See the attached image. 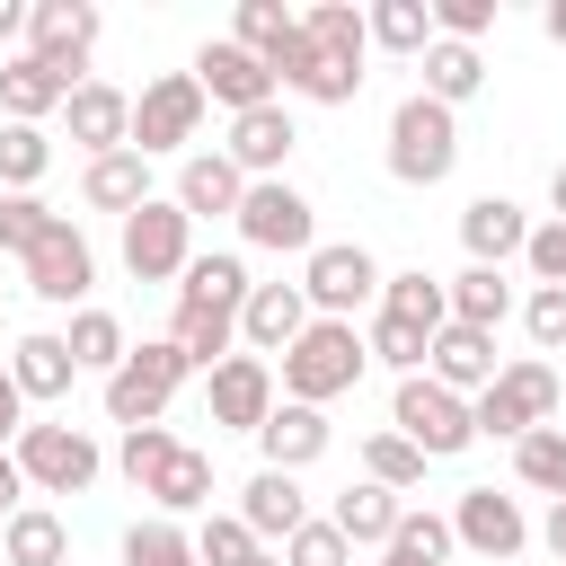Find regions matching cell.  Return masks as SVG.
<instances>
[{
	"label": "cell",
	"instance_id": "f5cc1de1",
	"mask_svg": "<svg viewBox=\"0 0 566 566\" xmlns=\"http://www.w3.org/2000/svg\"><path fill=\"white\" fill-rule=\"evenodd\" d=\"M539 539H548V557H557V566H566V495H557V504H548V522H539Z\"/></svg>",
	"mask_w": 566,
	"mask_h": 566
},
{
	"label": "cell",
	"instance_id": "816d5d0a",
	"mask_svg": "<svg viewBox=\"0 0 566 566\" xmlns=\"http://www.w3.org/2000/svg\"><path fill=\"white\" fill-rule=\"evenodd\" d=\"M522 256H531V274H539V283H557V292H566V221L531 230V239H522Z\"/></svg>",
	"mask_w": 566,
	"mask_h": 566
},
{
	"label": "cell",
	"instance_id": "f1b7e54d",
	"mask_svg": "<svg viewBox=\"0 0 566 566\" xmlns=\"http://www.w3.org/2000/svg\"><path fill=\"white\" fill-rule=\"evenodd\" d=\"M9 380H18V398H62L71 389V345L62 336H18L9 345Z\"/></svg>",
	"mask_w": 566,
	"mask_h": 566
},
{
	"label": "cell",
	"instance_id": "8fae6325",
	"mask_svg": "<svg viewBox=\"0 0 566 566\" xmlns=\"http://www.w3.org/2000/svg\"><path fill=\"white\" fill-rule=\"evenodd\" d=\"M195 88H203V97H221L230 115H248V106H274V71H265L248 44H230V35H212V44L195 53Z\"/></svg>",
	"mask_w": 566,
	"mask_h": 566
},
{
	"label": "cell",
	"instance_id": "277c9868",
	"mask_svg": "<svg viewBox=\"0 0 566 566\" xmlns=\"http://www.w3.org/2000/svg\"><path fill=\"white\" fill-rule=\"evenodd\" d=\"M186 371H195V363H186L168 336H159V345H133V354L106 371V416H115V424H159V407L177 398Z\"/></svg>",
	"mask_w": 566,
	"mask_h": 566
},
{
	"label": "cell",
	"instance_id": "836d02e7",
	"mask_svg": "<svg viewBox=\"0 0 566 566\" xmlns=\"http://www.w3.org/2000/svg\"><path fill=\"white\" fill-rule=\"evenodd\" d=\"M62 345H71V371H115V363L133 354V345H124V327H115L106 310H80Z\"/></svg>",
	"mask_w": 566,
	"mask_h": 566
},
{
	"label": "cell",
	"instance_id": "6f0895ef",
	"mask_svg": "<svg viewBox=\"0 0 566 566\" xmlns=\"http://www.w3.org/2000/svg\"><path fill=\"white\" fill-rule=\"evenodd\" d=\"M548 203H557V221H566V159H557V177H548Z\"/></svg>",
	"mask_w": 566,
	"mask_h": 566
},
{
	"label": "cell",
	"instance_id": "7c38bea8",
	"mask_svg": "<svg viewBox=\"0 0 566 566\" xmlns=\"http://www.w3.org/2000/svg\"><path fill=\"white\" fill-rule=\"evenodd\" d=\"M380 292V265L354 248V239H336V248H310V274H301V301H318L327 318H345V310H363Z\"/></svg>",
	"mask_w": 566,
	"mask_h": 566
},
{
	"label": "cell",
	"instance_id": "db71d44e",
	"mask_svg": "<svg viewBox=\"0 0 566 566\" xmlns=\"http://www.w3.org/2000/svg\"><path fill=\"white\" fill-rule=\"evenodd\" d=\"M18 407H27V398H18V380H9V371H0V442H9V433H18Z\"/></svg>",
	"mask_w": 566,
	"mask_h": 566
},
{
	"label": "cell",
	"instance_id": "603a6c76",
	"mask_svg": "<svg viewBox=\"0 0 566 566\" xmlns=\"http://www.w3.org/2000/svg\"><path fill=\"white\" fill-rule=\"evenodd\" d=\"M460 239H469V256H478V265H504V256H522L531 221H522V203H504V195H478V203L460 212Z\"/></svg>",
	"mask_w": 566,
	"mask_h": 566
},
{
	"label": "cell",
	"instance_id": "ee69618b",
	"mask_svg": "<svg viewBox=\"0 0 566 566\" xmlns=\"http://www.w3.org/2000/svg\"><path fill=\"white\" fill-rule=\"evenodd\" d=\"M265 548H256V531L248 522H203V539H195V566H256Z\"/></svg>",
	"mask_w": 566,
	"mask_h": 566
},
{
	"label": "cell",
	"instance_id": "7402d4cb",
	"mask_svg": "<svg viewBox=\"0 0 566 566\" xmlns=\"http://www.w3.org/2000/svg\"><path fill=\"white\" fill-rule=\"evenodd\" d=\"M256 442H265V469H283V478H292V469H310V460L327 451V416H318V407H292V398H283V407H274V416L256 424Z\"/></svg>",
	"mask_w": 566,
	"mask_h": 566
},
{
	"label": "cell",
	"instance_id": "9f6ffc18",
	"mask_svg": "<svg viewBox=\"0 0 566 566\" xmlns=\"http://www.w3.org/2000/svg\"><path fill=\"white\" fill-rule=\"evenodd\" d=\"M0 35H27V9L18 0H0Z\"/></svg>",
	"mask_w": 566,
	"mask_h": 566
},
{
	"label": "cell",
	"instance_id": "680465c9",
	"mask_svg": "<svg viewBox=\"0 0 566 566\" xmlns=\"http://www.w3.org/2000/svg\"><path fill=\"white\" fill-rule=\"evenodd\" d=\"M548 35H557V44H566V0H548Z\"/></svg>",
	"mask_w": 566,
	"mask_h": 566
},
{
	"label": "cell",
	"instance_id": "4fadbf2b",
	"mask_svg": "<svg viewBox=\"0 0 566 566\" xmlns=\"http://www.w3.org/2000/svg\"><path fill=\"white\" fill-rule=\"evenodd\" d=\"M283 88H301V97H318V106H345L354 88H363V71L354 62H336V53H318L310 35H301V18H292V35L274 44V62H265Z\"/></svg>",
	"mask_w": 566,
	"mask_h": 566
},
{
	"label": "cell",
	"instance_id": "d4e9b609",
	"mask_svg": "<svg viewBox=\"0 0 566 566\" xmlns=\"http://www.w3.org/2000/svg\"><path fill=\"white\" fill-rule=\"evenodd\" d=\"M239 195H248V177L221 159V150H195L186 168H177V212L195 221V212H239Z\"/></svg>",
	"mask_w": 566,
	"mask_h": 566
},
{
	"label": "cell",
	"instance_id": "9a60e30c",
	"mask_svg": "<svg viewBox=\"0 0 566 566\" xmlns=\"http://www.w3.org/2000/svg\"><path fill=\"white\" fill-rule=\"evenodd\" d=\"M27 283H35V301H80L88 283H97V256H88V239L53 212V230L27 248Z\"/></svg>",
	"mask_w": 566,
	"mask_h": 566
},
{
	"label": "cell",
	"instance_id": "ab89813d",
	"mask_svg": "<svg viewBox=\"0 0 566 566\" xmlns=\"http://www.w3.org/2000/svg\"><path fill=\"white\" fill-rule=\"evenodd\" d=\"M371 486H389V495H407V486H424V451L416 442H398V433H371Z\"/></svg>",
	"mask_w": 566,
	"mask_h": 566
},
{
	"label": "cell",
	"instance_id": "c3c4849f",
	"mask_svg": "<svg viewBox=\"0 0 566 566\" xmlns=\"http://www.w3.org/2000/svg\"><path fill=\"white\" fill-rule=\"evenodd\" d=\"M44 230H53V212H44L35 195H0V248H18V256H27Z\"/></svg>",
	"mask_w": 566,
	"mask_h": 566
},
{
	"label": "cell",
	"instance_id": "ba28073f",
	"mask_svg": "<svg viewBox=\"0 0 566 566\" xmlns=\"http://www.w3.org/2000/svg\"><path fill=\"white\" fill-rule=\"evenodd\" d=\"M195 124H203V88H195V71H168V80H150L142 97H133V142L124 150H177V142H195Z\"/></svg>",
	"mask_w": 566,
	"mask_h": 566
},
{
	"label": "cell",
	"instance_id": "ac0fdd59",
	"mask_svg": "<svg viewBox=\"0 0 566 566\" xmlns=\"http://www.w3.org/2000/svg\"><path fill=\"white\" fill-rule=\"evenodd\" d=\"M310 327V301L301 283H248V310H239V336L256 354H292V336Z\"/></svg>",
	"mask_w": 566,
	"mask_h": 566
},
{
	"label": "cell",
	"instance_id": "5bb4252c",
	"mask_svg": "<svg viewBox=\"0 0 566 566\" xmlns=\"http://www.w3.org/2000/svg\"><path fill=\"white\" fill-rule=\"evenodd\" d=\"M239 239L248 248H318V221H310V203L292 195V186H248L239 195Z\"/></svg>",
	"mask_w": 566,
	"mask_h": 566
},
{
	"label": "cell",
	"instance_id": "91938a15",
	"mask_svg": "<svg viewBox=\"0 0 566 566\" xmlns=\"http://www.w3.org/2000/svg\"><path fill=\"white\" fill-rule=\"evenodd\" d=\"M256 566H283V557H256Z\"/></svg>",
	"mask_w": 566,
	"mask_h": 566
},
{
	"label": "cell",
	"instance_id": "f6af8a7d",
	"mask_svg": "<svg viewBox=\"0 0 566 566\" xmlns=\"http://www.w3.org/2000/svg\"><path fill=\"white\" fill-rule=\"evenodd\" d=\"M522 327H531V345H539V354H566V292H557V283H539V292L522 301Z\"/></svg>",
	"mask_w": 566,
	"mask_h": 566
},
{
	"label": "cell",
	"instance_id": "681fc988",
	"mask_svg": "<svg viewBox=\"0 0 566 566\" xmlns=\"http://www.w3.org/2000/svg\"><path fill=\"white\" fill-rule=\"evenodd\" d=\"M283 566H345V531L336 522H301L283 539Z\"/></svg>",
	"mask_w": 566,
	"mask_h": 566
},
{
	"label": "cell",
	"instance_id": "9c48e42d",
	"mask_svg": "<svg viewBox=\"0 0 566 566\" xmlns=\"http://www.w3.org/2000/svg\"><path fill=\"white\" fill-rule=\"evenodd\" d=\"M27 53H35L53 80H71V71L97 53V9H88V0H44V9H27Z\"/></svg>",
	"mask_w": 566,
	"mask_h": 566
},
{
	"label": "cell",
	"instance_id": "4dcf8cb0",
	"mask_svg": "<svg viewBox=\"0 0 566 566\" xmlns=\"http://www.w3.org/2000/svg\"><path fill=\"white\" fill-rule=\"evenodd\" d=\"M62 557H71V531H62L53 504L9 513V566H62Z\"/></svg>",
	"mask_w": 566,
	"mask_h": 566
},
{
	"label": "cell",
	"instance_id": "b9f144b4",
	"mask_svg": "<svg viewBox=\"0 0 566 566\" xmlns=\"http://www.w3.org/2000/svg\"><path fill=\"white\" fill-rule=\"evenodd\" d=\"M292 35V18H283V0H239V35L230 44H248L256 62H274V44Z\"/></svg>",
	"mask_w": 566,
	"mask_h": 566
},
{
	"label": "cell",
	"instance_id": "bcb514c9",
	"mask_svg": "<svg viewBox=\"0 0 566 566\" xmlns=\"http://www.w3.org/2000/svg\"><path fill=\"white\" fill-rule=\"evenodd\" d=\"M424 345H433V336H424V327H407V318H380V327H371V345H363V354H380V363H389V371H416V363H424Z\"/></svg>",
	"mask_w": 566,
	"mask_h": 566
},
{
	"label": "cell",
	"instance_id": "f907efd6",
	"mask_svg": "<svg viewBox=\"0 0 566 566\" xmlns=\"http://www.w3.org/2000/svg\"><path fill=\"white\" fill-rule=\"evenodd\" d=\"M433 27H442V44H469L495 27V0H433Z\"/></svg>",
	"mask_w": 566,
	"mask_h": 566
},
{
	"label": "cell",
	"instance_id": "52a82bcc",
	"mask_svg": "<svg viewBox=\"0 0 566 566\" xmlns=\"http://www.w3.org/2000/svg\"><path fill=\"white\" fill-rule=\"evenodd\" d=\"M18 478L44 495H80L97 478V442L80 424H18Z\"/></svg>",
	"mask_w": 566,
	"mask_h": 566
},
{
	"label": "cell",
	"instance_id": "7dc6e473",
	"mask_svg": "<svg viewBox=\"0 0 566 566\" xmlns=\"http://www.w3.org/2000/svg\"><path fill=\"white\" fill-rule=\"evenodd\" d=\"M168 451H177V442H168L159 424H133V433H124V478H133V486L150 495V478L168 469Z\"/></svg>",
	"mask_w": 566,
	"mask_h": 566
},
{
	"label": "cell",
	"instance_id": "1f68e13d",
	"mask_svg": "<svg viewBox=\"0 0 566 566\" xmlns=\"http://www.w3.org/2000/svg\"><path fill=\"white\" fill-rule=\"evenodd\" d=\"M301 35H310L318 53H336V62H354V71H363V44H371V27H363V9H354V0H318V9L301 18Z\"/></svg>",
	"mask_w": 566,
	"mask_h": 566
},
{
	"label": "cell",
	"instance_id": "3957f363",
	"mask_svg": "<svg viewBox=\"0 0 566 566\" xmlns=\"http://www.w3.org/2000/svg\"><path fill=\"white\" fill-rule=\"evenodd\" d=\"M451 159H460V124H451V106H433L424 88L398 97V115H389V177H398V186H442Z\"/></svg>",
	"mask_w": 566,
	"mask_h": 566
},
{
	"label": "cell",
	"instance_id": "ffe728a7",
	"mask_svg": "<svg viewBox=\"0 0 566 566\" xmlns=\"http://www.w3.org/2000/svg\"><path fill=\"white\" fill-rule=\"evenodd\" d=\"M274 416V371L256 363V354H230L221 371H212V424H239V433H256Z\"/></svg>",
	"mask_w": 566,
	"mask_h": 566
},
{
	"label": "cell",
	"instance_id": "4316f807",
	"mask_svg": "<svg viewBox=\"0 0 566 566\" xmlns=\"http://www.w3.org/2000/svg\"><path fill=\"white\" fill-rule=\"evenodd\" d=\"M71 88H80V80H53L35 53H18V62L0 71V106H9V124H35V115H53Z\"/></svg>",
	"mask_w": 566,
	"mask_h": 566
},
{
	"label": "cell",
	"instance_id": "e575fe53",
	"mask_svg": "<svg viewBox=\"0 0 566 566\" xmlns=\"http://www.w3.org/2000/svg\"><path fill=\"white\" fill-rule=\"evenodd\" d=\"M150 495H159L168 513H195V504H212V460L177 442V451H168V469L150 478Z\"/></svg>",
	"mask_w": 566,
	"mask_h": 566
},
{
	"label": "cell",
	"instance_id": "8d00e7d4",
	"mask_svg": "<svg viewBox=\"0 0 566 566\" xmlns=\"http://www.w3.org/2000/svg\"><path fill=\"white\" fill-rule=\"evenodd\" d=\"M442 557H451V522H442V513H398L380 566H442Z\"/></svg>",
	"mask_w": 566,
	"mask_h": 566
},
{
	"label": "cell",
	"instance_id": "74e56055",
	"mask_svg": "<svg viewBox=\"0 0 566 566\" xmlns=\"http://www.w3.org/2000/svg\"><path fill=\"white\" fill-rule=\"evenodd\" d=\"M363 27H371V44H389V53H424V44H433V9H424V0H380Z\"/></svg>",
	"mask_w": 566,
	"mask_h": 566
},
{
	"label": "cell",
	"instance_id": "60d3db41",
	"mask_svg": "<svg viewBox=\"0 0 566 566\" xmlns=\"http://www.w3.org/2000/svg\"><path fill=\"white\" fill-rule=\"evenodd\" d=\"M124 566H195V539H186L177 522H142V531L124 539Z\"/></svg>",
	"mask_w": 566,
	"mask_h": 566
},
{
	"label": "cell",
	"instance_id": "d6986e66",
	"mask_svg": "<svg viewBox=\"0 0 566 566\" xmlns=\"http://www.w3.org/2000/svg\"><path fill=\"white\" fill-rule=\"evenodd\" d=\"M424 380H442L451 398L460 389H486L495 380V336H478V327H433V345H424Z\"/></svg>",
	"mask_w": 566,
	"mask_h": 566
},
{
	"label": "cell",
	"instance_id": "44dd1931",
	"mask_svg": "<svg viewBox=\"0 0 566 566\" xmlns=\"http://www.w3.org/2000/svg\"><path fill=\"white\" fill-rule=\"evenodd\" d=\"M292 142H301V133H292V115H283V106H248V115H230V150H221V159L248 177V168H283V159H292Z\"/></svg>",
	"mask_w": 566,
	"mask_h": 566
},
{
	"label": "cell",
	"instance_id": "5b68a950",
	"mask_svg": "<svg viewBox=\"0 0 566 566\" xmlns=\"http://www.w3.org/2000/svg\"><path fill=\"white\" fill-rule=\"evenodd\" d=\"M398 442H416L424 460H451V451H469L478 442V424H469V398H451L442 380H424V371H407L398 380Z\"/></svg>",
	"mask_w": 566,
	"mask_h": 566
},
{
	"label": "cell",
	"instance_id": "83f0119b",
	"mask_svg": "<svg viewBox=\"0 0 566 566\" xmlns=\"http://www.w3.org/2000/svg\"><path fill=\"white\" fill-rule=\"evenodd\" d=\"M442 310H451V327H478V336H495V318L513 310V292H504V274H495V265H469L460 283H442Z\"/></svg>",
	"mask_w": 566,
	"mask_h": 566
},
{
	"label": "cell",
	"instance_id": "d6a6232c",
	"mask_svg": "<svg viewBox=\"0 0 566 566\" xmlns=\"http://www.w3.org/2000/svg\"><path fill=\"white\" fill-rule=\"evenodd\" d=\"M380 318H407V327H424V336H433L451 310H442V283L416 265V274H389V283H380Z\"/></svg>",
	"mask_w": 566,
	"mask_h": 566
},
{
	"label": "cell",
	"instance_id": "6da1fadb",
	"mask_svg": "<svg viewBox=\"0 0 566 566\" xmlns=\"http://www.w3.org/2000/svg\"><path fill=\"white\" fill-rule=\"evenodd\" d=\"M239 310H248V265H239V256H186L168 345H177L186 363L221 371V354H230V336H239Z\"/></svg>",
	"mask_w": 566,
	"mask_h": 566
},
{
	"label": "cell",
	"instance_id": "d590c367",
	"mask_svg": "<svg viewBox=\"0 0 566 566\" xmlns=\"http://www.w3.org/2000/svg\"><path fill=\"white\" fill-rule=\"evenodd\" d=\"M513 469H522V486H539V495H566V424H539V433H522V442H513Z\"/></svg>",
	"mask_w": 566,
	"mask_h": 566
},
{
	"label": "cell",
	"instance_id": "f546056e",
	"mask_svg": "<svg viewBox=\"0 0 566 566\" xmlns=\"http://www.w3.org/2000/svg\"><path fill=\"white\" fill-rule=\"evenodd\" d=\"M398 513H407V504H398L389 486H371V478H363V486H345V495H336V513H327V522L345 531V548H363V539H380V548H389Z\"/></svg>",
	"mask_w": 566,
	"mask_h": 566
},
{
	"label": "cell",
	"instance_id": "cb8c5ba5",
	"mask_svg": "<svg viewBox=\"0 0 566 566\" xmlns=\"http://www.w3.org/2000/svg\"><path fill=\"white\" fill-rule=\"evenodd\" d=\"M80 195H88L97 212H142V203H150V159H142V150H106V159H88Z\"/></svg>",
	"mask_w": 566,
	"mask_h": 566
},
{
	"label": "cell",
	"instance_id": "30bf717a",
	"mask_svg": "<svg viewBox=\"0 0 566 566\" xmlns=\"http://www.w3.org/2000/svg\"><path fill=\"white\" fill-rule=\"evenodd\" d=\"M124 265H133V283H168V274H186V212L177 203H142V212H124Z\"/></svg>",
	"mask_w": 566,
	"mask_h": 566
},
{
	"label": "cell",
	"instance_id": "f35d334b",
	"mask_svg": "<svg viewBox=\"0 0 566 566\" xmlns=\"http://www.w3.org/2000/svg\"><path fill=\"white\" fill-rule=\"evenodd\" d=\"M478 80H486V71H478L469 44H424V97H433V106H460Z\"/></svg>",
	"mask_w": 566,
	"mask_h": 566
},
{
	"label": "cell",
	"instance_id": "2e32d148",
	"mask_svg": "<svg viewBox=\"0 0 566 566\" xmlns=\"http://www.w3.org/2000/svg\"><path fill=\"white\" fill-rule=\"evenodd\" d=\"M62 115H71V142H80L88 159H106V150L133 142V97L106 88V80H80V88L62 97Z\"/></svg>",
	"mask_w": 566,
	"mask_h": 566
},
{
	"label": "cell",
	"instance_id": "7bdbcfd3",
	"mask_svg": "<svg viewBox=\"0 0 566 566\" xmlns=\"http://www.w3.org/2000/svg\"><path fill=\"white\" fill-rule=\"evenodd\" d=\"M44 159H53V142H44L35 124H9V133H0V177H9V186H35Z\"/></svg>",
	"mask_w": 566,
	"mask_h": 566
},
{
	"label": "cell",
	"instance_id": "484cf974",
	"mask_svg": "<svg viewBox=\"0 0 566 566\" xmlns=\"http://www.w3.org/2000/svg\"><path fill=\"white\" fill-rule=\"evenodd\" d=\"M239 522H248L256 539H292L310 513H301V486H292L283 469H256V478H248V504H239Z\"/></svg>",
	"mask_w": 566,
	"mask_h": 566
},
{
	"label": "cell",
	"instance_id": "11a10c76",
	"mask_svg": "<svg viewBox=\"0 0 566 566\" xmlns=\"http://www.w3.org/2000/svg\"><path fill=\"white\" fill-rule=\"evenodd\" d=\"M18 486H27V478H18V460H0V513H18Z\"/></svg>",
	"mask_w": 566,
	"mask_h": 566
},
{
	"label": "cell",
	"instance_id": "e0dca14e",
	"mask_svg": "<svg viewBox=\"0 0 566 566\" xmlns=\"http://www.w3.org/2000/svg\"><path fill=\"white\" fill-rule=\"evenodd\" d=\"M451 539H460V548H478V557H513V548L531 539V522H522V504H513V495L469 486V495H460V513H451Z\"/></svg>",
	"mask_w": 566,
	"mask_h": 566
},
{
	"label": "cell",
	"instance_id": "7a4b0ae2",
	"mask_svg": "<svg viewBox=\"0 0 566 566\" xmlns=\"http://www.w3.org/2000/svg\"><path fill=\"white\" fill-rule=\"evenodd\" d=\"M363 336H354V318H310L301 336H292V354H283V389H292V407H327V398H345L354 380H363Z\"/></svg>",
	"mask_w": 566,
	"mask_h": 566
},
{
	"label": "cell",
	"instance_id": "8992f818",
	"mask_svg": "<svg viewBox=\"0 0 566 566\" xmlns=\"http://www.w3.org/2000/svg\"><path fill=\"white\" fill-rule=\"evenodd\" d=\"M548 407H557V371L548 363H513V371H495L486 389H478V407H469V424L478 433H539L548 424Z\"/></svg>",
	"mask_w": 566,
	"mask_h": 566
}]
</instances>
